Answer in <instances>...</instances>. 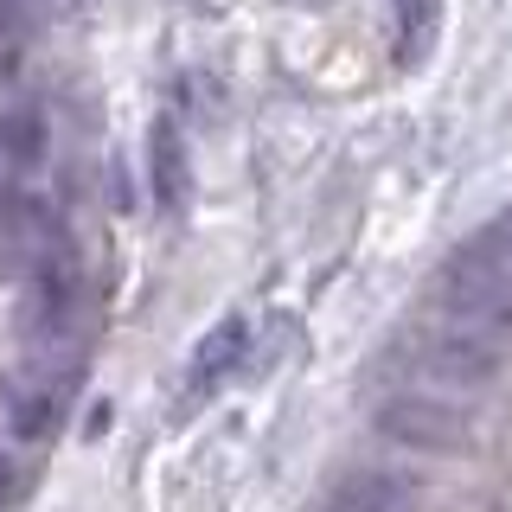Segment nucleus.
I'll use <instances>...</instances> for the list:
<instances>
[{"instance_id": "obj_1", "label": "nucleus", "mask_w": 512, "mask_h": 512, "mask_svg": "<svg viewBox=\"0 0 512 512\" xmlns=\"http://www.w3.org/2000/svg\"><path fill=\"white\" fill-rule=\"evenodd\" d=\"M436 295H442L461 320H493V327L512 333V250L500 244V237L474 231L468 244H461V250L442 263Z\"/></svg>"}, {"instance_id": "obj_2", "label": "nucleus", "mask_w": 512, "mask_h": 512, "mask_svg": "<svg viewBox=\"0 0 512 512\" xmlns=\"http://www.w3.org/2000/svg\"><path fill=\"white\" fill-rule=\"evenodd\" d=\"M487 237H500V244L512 250V205H506V212H500V218H493V224H487Z\"/></svg>"}]
</instances>
